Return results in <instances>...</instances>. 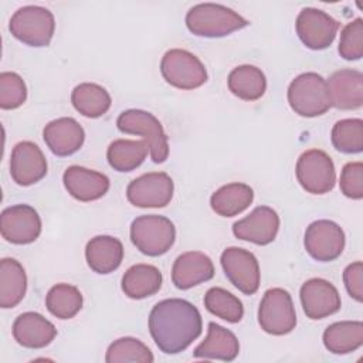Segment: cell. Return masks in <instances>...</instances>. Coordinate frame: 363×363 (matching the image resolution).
Returning a JSON list of instances; mask_svg holds the SVG:
<instances>
[{
  "label": "cell",
  "mask_w": 363,
  "mask_h": 363,
  "mask_svg": "<svg viewBox=\"0 0 363 363\" xmlns=\"http://www.w3.org/2000/svg\"><path fill=\"white\" fill-rule=\"evenodd\" d=\"M9 30L14 38L30 47H47L54 35V14L41 6L20 7L10 18Z\"/></svg>",
  "instance_id": "5"
},
{
  "label": "cell",
  "mask_w": 363,
  "mask_h": 363,
  "mask_svg": "<svg viewBox=\"0 0 363 363\" xmlns=\"http://www.w3.org/2000/svg\"><path fill=\"white\" fill-rule=\"evenodd\" d=\"M10 174L18 186H31L47 174V160L43 150L30 140L18 142L10 156Z\"/></svg>",
  "instance_id": "17"
},
{
  "label": "cell",
  "mask_w": 363,
  "mask_h": 363,
  "mask_svg": "<svg viewBox=\"0 0 363 363\" xmlns=\"http://www.w3.org/2000/svg\"><path fill=\"white\" fill-rule=\"evenodd\" d=\"M155 360L150 349L136 337L125 336L112 342L106 350L108 363H152Z\"/></svg>",
  "instance_id": "35"
},
{
  "label": "cell",
  "mask_w": 363,
  "mask_h": 363,
  "mask_svg": "<svg viewBox=\"0 0 363 363\" xmlns=\"http://www.w3.org/2000/svg\"><path fill=\"white\" fill-rule=\"evenodd\" d=\"M323 345L333 354H347L363 345V323L360 320H340L329 325L323 332Z\"/></svg>",
  "instance_id": "28"
},
{
  "label": "cell",
  "mask_w": 363,
  "mask_h": 363,
  "mask_svg": "<svg viewBox=\"0 0 363 363\" xmlns=\"http://www.w3.org/2000/svg\"><path fill=\"white\" fill-rule=\"evenodd\" d=\"M279 230V216L268 206L255 207L248 216L233 224V234L257 245L271 244Z\"/></svg>",
  "instance_id": "16"
},
{
  "label": "cell",
  "mask_w": 363,
  "mask_h": 363,
  "mask_svg": "<svg viewBox=\"0 0 363 363\" xmlns=\"http://www.w3.org/2000/svg\"><path fill=\"white\" fill-rule=\"evenodd\" d=\"M14 340L27 349H43L57 336L55 326L37 312H24L13 322Z\"/></svg>",
  "instance_id": "22"
},
{
  "label": "cell",
  "mask_w": 363,
  "mask_h": 363,
  "mask_svg": "<svg viewBox=\"0 0 363 363\" xmlns=\"http://www.w3.org/2000/svg\"><path fill=\"white\" fill-rule=\"evenodd\" d=\"M227 279L242 294L252 295L261 282L259 264L255 255L240 247H228L220 258Z\"/></svg>",
  "instance_id": "11"
},
{
  "label": "cell",
  "mask_w": 363,
  "mask_h": 363,
  "mask_svg": "<svg viewBox=\"0 0 363 363\" xmlns=\"http://www.w3.org/2000/svg\"><path fill=\"white\" fill-rule=\"evenodd\" d=\"M288 102L291 109L303 118L326 113L330 108L326 79L316 72L298 75L288 86Z\"/></svg>",
  "instance_id": "4"
},
{
  "label": "cell",
  "mask_w": 363,
  "mask_h": 363,
  "mask_svg": "<svg viewBox=\"0 0 363 363\" xmlns=\"http://www.w3.org/2000/svg\"><path fill=\"white\" fill-rule=\"evenodd\" d=\"M295 173L302 189L311 194L329 193L336 183L333 160L320 149L303 152L296 162Z\"/></svg>",
  "instance_id": "9"
},
{
  "label": "cell",
  "mask_w": 363,
  "mask_h": 363,
  "mask_svg": "<svg viewBox=\"0 0 363 363\" xmlns=\"http://www.w3.org/2000/svg\"><path fill=\"white\" fill-rule=\"evenodd\" d=\"M250 23L237 11L217 3H200L186 14L189 31L197 37L218 38L247 27Z\"/></svg>",
  "instance_id": "2"
},
{
  "label": "cell",
  "mask_w": 363,
  "mask_h": 363,
  "mask_svg": "<svg viewBox=\"0 0 363 363\" xmlns=\"http://www.w3.org/2000/svg\"><path fill=\"white\" fill-rule=\"evenodd\" d=\"M240 352L237 336L224 326L210 322L206 339L199 343L193 352L194 359L233 362Z\"/></svg>",
  "instance_id": "23"
},
{
  "label": "cell",
  "mask_w": 363,
  "mask_h": 363,
  "mask_svg": "<svg viewBox=\"0 0 363 363\" xmlns=\"http://www.w3.org/2000/svg\"><path fill=\"white\" fill-rule=\"evenodd\" d=\"M214 265L208 255L200 251H187L179 255L172 267V282L177 289L186 291L210 281Z\"/></svg>",
  "instance_id": "21"
},
{
  "label": "cell",
  "mask_w": 363,
  "mask_h": 363,
  "mask_svg": "<svg viewBox=\"0 0 363 363\" xmlns=\"http://www.w3.org/2000/svg\"><path fill=\"white\" fill-rule=\"evenodd\" d=\"M258 323L265 333L274 336H282L295 329L296 312L288 291L282 288L265 291L258 308Z\"/></svg>",
  "instance_id": "8"
},
{
  "label": "cell",
  "mask_w": 363,
  "mask_h": 363,
  "mask_svg": "<svg viewBox=\"0 0 363 363\" xmlns=\"http://www.w3.org/2000/svg\"><path fill=\"white\" fill-rule=\"evenodd\" d=\"M302 309L309 319L318 320L336 313L342 301L333 284L323 278H311L305 281L299 291Z\"/></svg>",
  "instance_id": "15"
},
{
  "label": "cell",
  "mask_w": 363,
  "mask_h": 363,
  "mask_svg": "<svg viewBox=\"0 0 363 363\" xmlns=\"http://www.w3.org/2000/svg\"><path fill=\"white\" fill-rule=\"evenodd\" d=\"M27 291V275L23 265L14 258L0 261V306L3 309L17 306Z\"/></svg>",
  "instance_id": "27"
},
{
  "label": "cell",
  "mask_w": 363,
  "mask_h": 363,
  "mask_svg": "<svg viewBox=\"0 0 363 363\" xmlns=\"http://www.w3.org/2000/svg\"><path fill=\"white\" fill-rule=\"evenodd\" d=\"M343 282L347 294L357 302L363 301V264L356 261L343 271Z\"/></svg>",
  "instance_id": "39"
},
{
  "label": "cell",
  "mask_w": 363,
  "mask_h": 363,
  "mask_svg": "<svg viewBox=\"0 0 363 363\" xmlns=\"http://www.w3.org/2000/svg\"><path fill=\"white\" fill-rule=\"evenodd\" d=\"M340 191L352 199H363V163L362 162H349L343 166L340 173Z\"/></svg>",
  "instance_id": "38"
},
{
  "label": "cell",
  "mask_w": 363,
  "mask_h": 363,
  "mask_svg": "<svg viewBox=\"0 0 363 363\" xmlns=\"http://www.w3.org/2000/svg\"><path fill=\"white\" fill-rule=\"evenodd\" d=\"M254 200L252 189L245 183H228L210 197L213 211L221 217H234L250 207Z\"/></svg>",
  "instance_id": "26"
},
{
  "label": "cell",
  "mask_w": 363,
  "mask_h": 363,
  "mask_svg": "<svg viewBox=\"0 0 363 363\" xmlns=\"http://www.w3.org/2000/svg\"><path fill=\"white\" fill-rule=\"evenodd\" d=\"M74 108L85 118H99L105 115L112 104L109 92L94 82H82L71 92Z\"/></svg>",
  "instance_id": "31"
},
{
  "label": "cell",
  "mask_w": 363,
  "mask_h": 363,
  "mask_svg": "<svg viewBox=\"0 0 363 363\" xmlns=\"http://www.w3.org/2000/svg\"><path fill=\"white\" fill-rule=\"evenodd\" d=\"M149 332L160 352L177 354L186 350L203 330L199 309L189 301L170 298L157 302L149 313Z\"/></svg>",
  "instance_id": "1"
},
{
  "label": "cell",
  "mask_w": 363,
  "mask_h": 363,
  "mask_svg": "<svg viewBox=\"0 0 363 363\" xmlns=\"http://www.w3.org/2000/svg\"><path fill=\"white\" fill-rule=\"evenodd\" d=\"M0 233L11 244H31L41 234V218L37 210L28 204L10 206L1 211Z\"/></svg>",
  "instance_id": "14"
},
{
  "label": "cell",
  "mask_w": 363,
  "mask_h": 363,
  "mask_svg": "<svg viewBox=\"0 0 363 363\" xmlns=\"http://www.w3.org/2000/svg\"><path fill=\"white\" fill-rule=\"evenodd\" d=\"M330 139L333 147L340 153H360L363 150V121L360 118L337 121L332 128Z\"/></svg>",
  "instance_id": "34"
},
{
  "label": "cell",
  "mask_w": 363,
  "mask_h": 363,
  "mask_svg": "<svg viewBox=\"0 0 363 363\" xmlns=\"http://www.w3.org/2000/svg\"><path fill=\"white\" fill-rule=\"evenodd\" d=\"M43 138L48 149L60 157L77 153L85 140L84 128L69 116L48 122L43 129Z\"/></svg>",
  "instance_id": "19"
},
{
  "label": "cell",
  "mask_w": 363,
  "mask_h": 363,
  "mask_svg": "<svg viewBox=\"0 0 363 363\" xmlns=\"http://www.w3.org/2000/svg\"><path fill=\"white\" fill-rule=\"evenodd\" d=\"M85 259L96 274H111L119 268L123 259V245L112 235H96L86 242Z\"/></svg>",
  "instance_id": "24"
},
{
  "label": "cell",
  "mask_w": 363,
  "mask_h": 363,
  "mask_svg": "<svg viewBox=\"0 0 363 363\" xmlns=\"http://www.w3.org/2000/svg\"><path fill=\"white\" fill-rule=\"evenodd\" d=\"M295 28L305 47L313 51L328 48L339 30V23L323 10L305 7L299 11Z\"/></svg>",
  "instance_id": "12"
},
{
  "label": "cell",
  "mask_w": 363,
  "mask_h": 363,
  "mask_svg": "<svg viewBox=\"0 0 363 363\" xmlns=\"http://www.w3.org/2000/svg\"><path fill=\"white\" fill-rule=\"evenodd\" d=\"M65 190L78 201H94L104 197L111 186L108 176L82 166H69L62 174Z\"/></svg>",
  "instance_id": "20"
},
{
  "label": "cell",
  "mask_w": 363,
  "mask_h": 363,
  "mask_svg": "<svg viewBox=\"0 0 363 363\" xmlns=\"http://www.w3.org/2000/svg\"><path fill=\"white\" fill-rule=\"evenodd\" d=\"M116 126L122 133L140 135L147 142L149 153L155 163L166 162L169 156L167 135L153 113L142 109L123 111L116 119Z\"/></svg>",
  "instance_id": "6"
},
{
  "label": "cell",
  "mask_w": 363,
  "mask_h": 363,
  "mask_svg": "<svg viewBox=\"0 0 363 363\" xmlns=\"http://www.w3.org/2000/svg\"><path fill=\"white\" fill-rule=\"evenodd\" d=\"M345 242L343 230L332 220L311 223L303 238L306 252L320 262H330L339 258L345 250Z\"/></svg>",
  "instance_id": "13"
},
{
  "label": "cell",
  "mask_w": 363,
  "mask_h": 363,
  "mask_svg": "<svg viewBox=\"0 0 363 363\" xmlns=\"http://www.w3.org/2000/svg\"><path fill=\"white\" fill-rule=\"evenodd\" d=\"M149 145L146 140L116 139L106 150V159L109 166L116 172H132L138 169L146 159Z\"/></svg>",
  "instance_id": "30"
},
{
  "label": "cell",
  "mask_w": 363,
  "mask_h": 363,
  "mask_svg": "<svg viewBox=\"0 0 363 363\" xmlns=\"http://www.w3.org/2000/svg\"><path fill=\"white\" fill-rule=\"evenodd\" d=\"M228 89L233 95L242 101H257L267 91V78L255 65H238L227 78Z\"/></svg>",
  "instance_id": "29"
},
{
  "label": "cell",
  "mask_w": 363,
  "mask_h": 363,
  "mask_svg": "<svg viewBox=\"0 0 363 363\" xmlns=\"http://www.w3.org/2000/svg\"><path fill=\"white\" fill-rule=\"evenodd\" d=\"M330 106L342 111H354L363 105V74L343 68L335 71L326 81Z\"/></svg>",
  "instance_id": "18"
},
{
  "label": "cell",
  "mask_w": 363,
  "mask_h": 363,
  "mask_svg": "<svg viewBox=\"0 0 363 363\" xmlns=\"http://www.w3.org/2000/svg\"><path fill=\"white\" fill-rule=\"evenodd\" d=\"M27 99V88L23 78L10 71L0 74V108L16 109Z\"/></svg>",
  "instance_id": "36"
},
{
  "label": "cell",
  "mask_w": 363,
  "mask_h": 363,
  "mask_svg": "<svg viewBox=\"0 0 363 363\" xmlns=\"http://www.w3.org/2000/svg\"><path fill=\"white\" fill-rule=\"evenodd\" d=\"M204 306L217 318L230 323H238L244 316L242 302L224 288L213 286L204 295Z\"/></svg>",
  "instance_id": "33"
},
{
  "label": "cell",
  "mask_w": 363,
  "mask_h": 363,
  "mask_svg": "<svg viewBox=\"0 0 363 363\" xmlns=\"http://www.w3.org/2000/svg\"><path fill=\"white\" fill-rule=\"evenodd\" d=\"M82 294L69 284L54 285L45 296V306L58 319H71L82 308Z\"/></svg>",
  "instance_id": "32"
},
{
  "label": "cell",
  "mask_w": 363,
  "mask_h": 363,
  "mask_svg": "<svg viewBox=\"0 0 363 363\" xmlns=\"http://www.w3.org/2000/svg\"><path fill=\"white\" fill-rule=\"evenodd\" d=\"M337 51L347 61H356L363 57V20L360 17L343 27Z\"/></svg>",
  "instance_id": "37"
},
{
  "label": "cell",
  "mask_w": 363,
  "mask_h": 363,
  "mask_svg": "<svg viewBox=\"0 0 363 363\" xmlns=\"http://www.w3.org/2000/svg\"><path fill=\"white\" fill-rule=\"evenodd\" d=\"M132 244L147 257L166 254L174 244V224L164 216L146 214L136 217L130 224Z\"/></svg>",
  "instance_id": "3"
},
{
  "label": "cell",
  "mask_w": 363,
  "mask_h": 363,
  "mask_svg": "<svg viewBox=\"0 0 363 363\" xmlns=\"http://www.w3.org/2000/svg\"><path fill=\"white\" fill-rule=\"evenodd\" d=\"M160 72L167 84L179 89H196L207 81L204 64L190 51L172 48L160 61Z\"/></svg>",
  "instance_id": "7"
},
{
  "label": "cell",
  "mask_w": 363,
  "mask_h": 363,
  "mask_svg": "<svg viewBox=\"0 0 363 363\" xmlns=\"http://www.w3.org/2000/svg\"><path fill=\"white\" fill-rule=\"evenodd\" d=\"M163 277L159 268L150 264H136L122 277V291L130 299H145L162 288Z\"/></svg>",
  "instance_id": "25"
},
{
  "label": "cell",
  "mask_w": 363,
  "mask_h": 363,
  "mask_svg": "<svg viewBox=\"0 0 363 363\" xmlns=\"http://www.w3.org/2000/svg\"><path fill=\"white\" fill-rule=\"evenodd\" d=\"M174 184L164 172H150L133 179L126 187V199L140 208L166 207L173 197Z\"/></svg>",
  "instance_id": "10"
}]
</instances>
